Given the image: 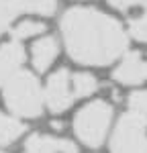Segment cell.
<instances>
[{
    "label": "cell",
    "instance_id": "obj_2",
    "mask_svg": "<svg viewBox=\"0 0 147 153\" xmlns=\"http://www.w3.org/2000/svg\"><path fill=\"white\" fill-rule=\"evenodd\" d=\"M4 102L14 117L37 118L43 112V88L31 71L19 70L4 82Z\"/></svg>",
    "mask_w": 147,
    "mask_h": 153
},
{
    "label": "cell",
    "instance_id": "obj_8",
    "mask_svg": "<svg viewBox=\"0 0 147 153\" xmlns=\"http://www.w3.org/2000/svg\"><path fill=\"white\" fill-rule=\"evenodd\" d=\"M59 53V45L53 37H41L37 39L31 47V61H33V68L37 71H47L53 61L57 59Z\"/></svg>",
    "mask_w": 147,
    "mask_h": 153
},
{
    "label": "cell",
    "instance_id": "obj_15",
    "mask_svg": "<svg viewBox=\"0 0 147 153\" xmlns=\"http://www.w3.org/2000/svg\"><path fill=\"white\" fill-rule=\"evenodd\" d=\"M129 110L147 123V90H137L129 96Z\"/></svg>",
    "mask_w": 147,
    "mask_h": 153
},
{
    "label": "cell",
    "instance_id": "obj_16",
    "mask_svg": "<svg viewBox=\"0 0 147 153\" xmlns=\"http://www.w3.org/2000/svg\"><path fill=\"white\" fill-rule=\"evenodd\" d=\"M131 35H133V39H137V41L147 43V12L131 23Z\"/></svg>",
    "mask_w": 147,
    "mask_h": 153
},
{
    "label": "cell",
    "instance_id": "obj_4",
    "mask_svg": "<svg viewBox=\"0 0 147 153\" xmlns=\"http://www.w3.org/2000/svg\"><path fill=\"white\" fill-rule=\"evenodd\" d=\"M147 123L135 112L122 114L110 139V153H147Z\"/></svg>",
    "mask_w": 147,
    "mask_h": 153
},
{
    "label": "cell",
    "instance_id": "obj_7",
    "mask_svg": "<svg viewBox=\"0 0 147 153\" xmlns=\"http://www.w3.org/2000/svg\"><path fill=\"white\" fill-rule=\"evenodd\" d=\"M23 153H76V145L61 137L35 133L24 141Z\"/></svg>",
    "mask_w": 147,
    "mask_h": 153
},
{
    "label": "cell",
    "instance_id": "obj_9",
    "mask_svg": "<svg viewBox=\"0 0 147 153\" xmlns=\"http://www.w3.org/2000/svg\"><path fill=\"white\" fill-rule=\"evenodd\" d=\"M24 61V49L19 41H10L0 47V84H4L10 76L21 70Z\"/></svg>",
    "mask_w": 147,
    "mask_h": 153
},
{
    "label": "cell",
    "instance_id": "obj_1",
    "mask_svg": "<svg viewBox=\"0 0 147 153\" xmlns=\"http://www.w3.org/2000/svg\"><path fill=\"white\" fill-rule=\"evenodd\" d=\"M59 29L70 57L84 65H108L129 43L117 19L88 6L70 8L61 16Z\"/></svg>",
    "mask_w": 147,
    "mask_h": 153
},
{
    "label": "cell",
    "instance_id": "obj_17",
    "mask_svg": "<svg viewBox=\"0 0 147 153\" xmlns=\"http://www.w3.org/2000/svg\"><path fill=\"white\" fill-rule=\"evenodd\" d=\"M110 6L119 8V10H129L133 6H139V4H147V0H108Z\"/></svg>",
    "mask_w": 147,
    "mask_h": 153
},
{
    "label": "cell",
    "instance_id": "obj_3",
    "mask_svg": "<svg viewBox=\"0 0 147 153\" xmlns=\"http://www.w3.org/2000/svg\"><path fill=\"white\" fill-rule=\"evenodd\" d=\"M112 104L108 100H92L84 104L74 117V133L78 141L88 147H98L106 139L112 120Z\"/></svg>",
    "mask_w": 147,
    "mask_h": 153
},
{
    "label": "cell",
    "instance_id": "obj_12",
    "mask_svg": "<svg viewBox=\"0 0 147 153\" xmlns=\"http://www.w3.org/2000/svg\"><path fill=\"white\" fill-rule=\"evenodd\" d=\"M45 33V25L39 21H23L12 29V41H24V39H35V37Z\"/></svg>",
    "mask_w": 147,
    "mask_h": 153
},
{
    "label": "cell",
    "instance_id": "obj_5",
    "mask_svg": "<svg viewBox=\"0 0 147 153\" xmlns=\"http://www.w3.org/2000/svg\"><path fill=\"white\" fill-rule=\"evenodd\" d=\"M45 104L53 114L65 112L74 102V90H72V76L68 70H57L47 78V84L43 88Z\"/></svg>",
    "mask_w": 147,
    "mask_h": 153
},
{
    "label": "cell",
    "instance_id": "obj_14",
    "mask_svg": "<svg viewBox=\"0 0 147 153\" xmlns=\"http://www.w3.org/2000/svg\"><path fill=\"white\" fill-rule=\"evenodd\" d=\"M19 14H23L19 0H0V37Z\"/></svg>",
    "mask_w": 147,
    "mask_h": 153
},
{
    "label": "cell",
    "instance_id": "obj_11",
    "mask_svg": "<svg viewBox=\"0 0 147 153\" xmlns=\"http://www.w3.org/2000/svg\"><path fill=\"white\" fill-rule=\"evenodd\" d=\"M72 90L76 98L92 96L98 90V80L88 71H78L76 76H72Z\"/></svg>",
    "mask_w": 147,
    "mask_h": 153
},
{
    "label": "cell",
    "instance_id": "obj_10",
    "mask_svg": "<svg viewBox=\"0 0 147 153\" xmlns=\"http://www.w3.org/2000/svg\"><path fill=\"white\" fill-rule=\"evenodd\" d=\"M24 133V125L16 117H8L4 112H0V145L6 147L19 141V137Z\"/></svg>",
    "mask_w": 147,
    "mask_h": 153
},
{
    "label": "cell",
    "instance_id": "obj_13",
    "mask_svg": "<svg viewBox=\"0 0 147 153\" xmlns=\"http://www.w3.org/2000/svg\"><path fill=\"white\" fill-rule=\"evenodd\" d=\"M23 14H39V16H51L57 10V0H19Z\"/></svg>",
    "mask_w": 147,
    "mask_h": 153
},
{
    "label": "cell",
    "instance_id": "obj_6",
    "mask_svg": "<svg viewBox=\"0 0 147 153\" xmlns=\"http://www.w3.org/2000/svg\"><path fill=\"white\" fill-rule=\"evenodd\" d=\"M114 82L122 86H139L147 82V53H129L112 71Z\"/></svg>",
    "mask_w": 147,
    "mask_h": 153
}]
</instances>
